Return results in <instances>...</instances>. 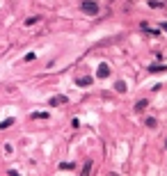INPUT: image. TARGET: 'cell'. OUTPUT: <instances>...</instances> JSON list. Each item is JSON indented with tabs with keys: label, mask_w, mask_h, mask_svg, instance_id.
<instances>
[{
	"label": "cell",
	"mask_w": 167,
	"mask_h": 176,
	"mask_svg": "<svg viewBox=\"0 0 167 176\" xmlns=\"http://www.w3.org/2000/svg\"><path fill=\"white\" fill-rule=\"evenodd\" d=\"M60 169H62V171H71V169H76V165H71V162H62Z\"/></svg>",
	"instance_id": "9"
},
{
	"label": "cell",
	"mask_w": 167,
	"mask_h": 176,
	"mask_svg": "<svg viewBox=\"0 0 167 176\" xmlns=\"http://www.w3.org/2000/svg\"><path fill=\"white\" fill-rule=\"evenodd\" d=\"M80 9L85 11V14H99V2H96V0H85L83 5H80Z\"/></svg>",
	"instance_id": "1"
},
{
	"label": "cell",
	"mask_w": 167,
	"mask_h": 176,
	"mask_svg": "<svg viewBox=\"0 0 167 176\" xmlns=\"http://www.w3.org/2000/svg\"><path fill=\"white\" fill-rule=\"evenodd\" d=\"M156 124H158V121L153 119V117H149V119H146V126H149V128H156Z\"/></svg>",
	"instance_id": "10"
},
{
	"label": "cell",
	"mask_w": 167,
	"mask_h": 176,
	"mask_svg": "<svg viewBox=\"0 0 167 176\" xmlns=\"http://www.w3.org/2000/svg\"><path fill=\"white\" fill-rule=\"evenodd\" d=\"M34 23H39V18H28L25 25H34Z\"/></svg>",
	"instance_id": "11"
},
{
	"label": "cell",
	"mask_w": 167,
	"mask_h": 176,
	"mask_svg": "<svg viewBox=\"0 0 167 176\" xmlns=\"http://www.w3.org/2000/svg\"><path fill=\"white\" fill-rule=\"evenodd\" d=\"M160 28H162V30L167 32V21H165V23H160Z\"/></svg>",
	"instance_id": "13"
},
{
	"label": "cell",
	"mask_w": 167,
	"mask_h": 176,
	"mask_svg": "<svg viewBox=\"0 0 167 176\" xmlns=\"http://www.w3.org/2000/svg\"><path fill=\"white\" fill-rule=\"evenodd\" d=\"M76 85H78V87H89V85H92V78H89V76H83V78L76 80Z\"/></svg>",
	"instance_id": "3"
},
{
	"label": "cell",
	"mask_w": 167,
	"mask_h": 176,
	"mask_svg": "<svg viewBox=\"0 0 167 176\" xmlns=\"http://www.w3.org/2000/svg\"><path fill=\"white\" fill-rule=\"evenodd\" d=\"M115 89H117L119 94H124V92H126V83H124V80H117V83H115Z\"/></svg>",
	"instance_id": "7"
},
{
	"label": "cell",
	"mask_w": 167,
	"mask_h": 176,
	"mask_svg": "<svg viewBox=\"0 0 167 176\" xmlns=\"http://www.w3.org/2000/svg\"><path fill=\"white\" fill-rule=\"evenodd\" d=\"M158 71H167V64H149V73H158Z\"/></svg>",
	"instance_id": "4"
},
{
	"label": "cell",
	"mask_w": 167,
	"mask_h": 176,
	"mask_svg": "<svg viewBox=\"0 0 167 176\" xmlns=\"http://www.w3.org/2000/svg\"><path fill=\"white\" fill-rule=\"evenodd\" d=\"M89 171H92V162H87V165H85V169H83V174H89Z\"/></svg>",
	"instance_id": "12"
},
{
	"label": "cell",
	"mask_w": 167,
	"mask_h": 176,
	"mask_svg": "<svg viewBox=\"0 0 167 176\" xmlns=\"http://www.w3.org/2000/svg\"><path fill=\"white\" fill-rule=\"evenodd\" d=\"M146 105H149V101H146V99L137 101V105H135V112H142V110H146Z\"/></svg>",
	"instance_id": "5"
},
{
	"label": "cell",
	"mask_w": 167,
	"mask_h": 176,
	"mask_svg": "<svg viewBox=\"0 0 167 176\" xmlns=\"http://www.w3.org/2000/svg\"><path fill=\"white\" fill-rule=\"evenodd\" d=\"M108 73H110V67L105 62H101L99 69H96V76H99V78H108Z\"/></svg>",
	"instance_id": "2"
},
{
	"label": "cell",
	"mask_w": 167,
	"mask_h": 176,
	"mask_svg": "<svg viewBox=\"0 0 167 176\" xmlns=\"http://www.w3.org/2000/svg\"><path fill=\"white\" fill-rule=\"evenodd\" d=\"M165 149H167V140H165Z\"/></svg>",
	"instance_id": "14"
},
{
	"label": "cell",
	"mask_w": 167,
	"mask_h": 176,
	"mask_svg": "<svg viewBox=\"0 0 167 176\" xmlns=\"http://www.w3.org/2000/svg\"><path fill=\"white\" fill-rule=\"evenodd\" d=\"M67 103V96H55V99H51V105H62Z\"/></svg>",
	"instance_id": "6"
},
{
	"label": "cell",
	"mask_w": 167,
	"mask_h": 176,
	"mask_svg": "<svg viewBox=\"0 0 167 176\" xmlns=\"http://www.w3.org/2000/svg\"><path fill=\"white\" fill-rule=\"evenodd\" d=\"M11 124H14V119H11V117H9V119H5V121H0V130H5V128H9Z\"/></svg>",
	"instance_id": "8"
}]
</instances>
